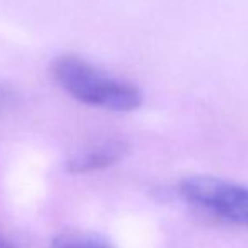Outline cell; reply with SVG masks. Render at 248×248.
Returning a JSON list of instances; mask_svg holds the SVG:
<instances>
[{"label":"cell","instance_id":"obj_2","mask_svg":"<svg viewBox=\"0 0 248 248\" xmlns=\"http://www.w3.org/2000/svg\"><path fill=\"white\" fill-rule=\"evenodd\" d=\"M181 196L202 211L248 228V187L215 176H191L181 181Z\"/></svg>","mask_w":248,"mask_h":248},{"label":"cell","instance_id":"obj_6","mask_svg":"<svg viewBox=\"0 0 248 248\" xmlns=\"http://www.w3.org/2000/svg\"><path fill=\"white\" fill-rule=\"evenodd\" d=\"M0 248H12V247H10L9 243H7V242H3V240L0 238Z\"/></svg>","mask_w":248,"mask_h":248},{"label":"cell","instance_id":"obj_3","mask_svg":"<svg viewBox=\"0 0 248 248\" xmlns=\"http://www.w3.org/2000/svg\"><path fill=\"white\" fill-rule=\"evenodd\" d=\"M128 152V145L122 139H107L85 152L78 154L68 162L69 172H92L105 167L113 166L120 159H124Z\"/></svg>","mask_w":248,"mask_h":248},{"label":"cell","instance_id":"obj_4","mask_svg":"<svg viewBox=\"0 0 248 248\" xmlns=\"http://www.w3.org/2000/svg\"><path fill=\"white\" fill-rule=\"evenodd\" d=\"M52 248H113L105 240L83 233H66L59 235L52 242Z\"/></svg>","mask_w":248,"mask_h":248},{"label":"cell","instance_id":"obj_1","mask_svg":"<svg viewBox=\"0 0 248 248\" xmlns=\"http://www.w3.org/2000/svg\"><path fill=\"white\" fill-rule=\"evenodd\" d=\"M51 76L69 96L110 111H134L144 101L137 85L96 68L76 54H62L51 64Z\"/></svg>","mask_w":248,"mask_h":248},{"label":"cell","instance_id":"obj_5","mask_svg":"<svg viewBox=\"0 0 248 248\" xmlns=\"http://www.w3.org/2000/svg\"><path fill=\"white\" fill-rule=\"evenodd\" d=\"M17 101V93L7 83H0V117L10 110Z\"/></svg>","mask_w":248,"mask_h":248}]
</instances>
